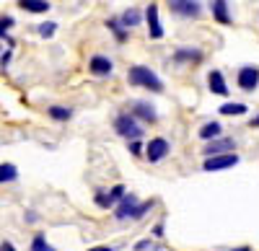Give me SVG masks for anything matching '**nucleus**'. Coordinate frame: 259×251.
<instances>
[{
  "mask_svg": "<svg viewBox=\"0 0 259 251\" xmlns=\"http://www.w3.org/2000/svg\"><path fill=\"white\" fill-rule=\"evenodd\" d=\"M207 83H210V91H212V93H218V96H226V93H228V86H226L221 70H210Z\"/></svg>",
  "mask_w": 259,
  "mask_h": 251,
  "instance_id": "10",
  "label": "nucleus"
},
{
  "mask_svg": "<svg viewBox=\"0 0 259 251\" xmlns=\"http://www.w3.org/2000/svg\"><path fill=\"white\" fill-rule=\"evenodd\" d=\"M251 127H259V117H254V119H251Z\"/></svg>",
  "mask_w": 259,
  "mask_h": 251,
  "instance_id": "31",
  "label": "nucleus"
},
{
  "mask_svg": "<svg viewBox=\"0 0 259 251\" xmlns=\"http://www.w3.org/2000/svg\"><path fill=\"white\" fill-rule=\"evenodd\" d=\"M210 11H212V16L221 21V24H231V16H228V3L226 0H212L210 3Z\"/></svg>",
  "mask_w": 259,
  "mask_h": 251,
  "instance_id": "12",
  "label": "nucleus"
},
{
  "mask_svg": "<svg viewBox=\"0 0 259 251\" xmlns=\"http://www.w3.org/2000/svg\"><path fill=\"white\" fill-rule=\"evenodd\" d=\"M11 26H13V18H11V16H6V18H0V36H6Z\"/></svg>",
  "mask_w": 259,
  "mask_h": 251,
  "instance_id": "23",
  "label": "nucleus"
},
{
  "mask_svg": "<svg viewBox=\"0 0 259 251\" xmlns=\"http://www.w3.org/2000/svg\"><path fill=\"white\" fill-rule=\"evenodd\" d=\"M148 246H150V241H140L135 248H138V251H143V248H148Z\"/></svg>",
  "mask_w": 259,
  "mask_h": 251,
  "instance_id": "29",
  "label": "nucleus"
},
{
  "mask_svg": "<svg viewBox=\"0 0 259 251\" xmlns=\"http://www.w3.org/2000/svg\"><path fill=\"white\" fill-rule=\"evenodd\" d=\"M114 130H117L122 137H127V140H138V137L143 135L140 124L135 122L133 114H119V117L114 119Z\"/></svg>",
  "mask_w": 259,
  "mask_h": 251,
  "instance_id": "2",
  "label": "nucleus"
},
{
  "mask_svg": "<svg viewBox=\"0 0 259 251\" xmlns=\"http://www.w3.org/2000/svg\"><path fill=\"white\" fill-rule=\"evenodd\" d=\"M133 114H138V117H143V119H148V122H156V112H153V107H148V104H143V101L135 104Z\"/></svg>",
  "mask_w": 259,
  "mask_h": 251,
  "instance_id": "14",
  "label": "nucleus"
},
{
  "mask_svg": "<svg viewBox=\"0 0 259 251\" xmlns=\"http://www.w3.org/2000/svg\"><path fill=\"white\" fill-rule=\"evenodd\" d=\"M18 6L24 11H29V13H47L50 11L47 0H18Z\"/></svg>",
  "mask_w": 259,
  "mask_h": 251,
  "instance_id": "13",
  "label": "nucleus"
},
{
  "mask_svg": "<svg viewBox=\"0 0 259 251\" xmlns=\"http://www.w3.org/2000/svg\"><path fill=\"white\" fill-rule=\"evenodd\" d=\"M91 251H112L109 246H96V248H91Z\"/></svg>",
  "mask_w": 259,
  "mask_h": 251,
  "instance_id": "30",
  "label": "nucleus"
},
{
  "mask_svg": "<svg viewBox=\"0 0 259 251\" xmlns=\"http://www.w3.org/2000/svg\"><path fill=\"white\" fill-rule=\"evenodd\" d=\"M231 251H251L249 246H241V248H231Z\"/></svg>",
  "mask_w": 259,
  "mask_h": 251,
  "instance_id": "32",
  "label": "nucleus"
},
{
  "mask_svg": "<svg viewBox=\"0 0 259 251\" xmlns=\"http://www.w3.org/2000/svg\"><path fill=\"white\" fill-rule=\"evenodd\" d=\"M259 86V70L256 68H241L239 70V88L241 91H254Z\"/></svg>",
  "mask_w": 259,
  "mask_h": 251,
  "instance_id": "8",
  "label": "nucleus"
},
{
  "mask_svg": "<svg viewBox=\"0 0 259 251\" xmlns=\"http://www.w3.org/2000/svg\"><path fill=\"white\" fill-rule=\"evenodd\" d=\"M127 80L133 83V86H145V88H150V91H161V88H163L161 78H158L153 70H150V68H145V65H135V68H130Z\"/></svg>",
  "mask_w": 259,
  "mask_h": 251,
  "instance_id": "1",
  "label": "nucleus"
},
{
  "mask_svg": "<svg viewBox=\"0 0 259 251\" xmlns=\"http://www.w3.org/2000/svg\"><path fill=\"white\" fill-rule=\"evenodd\" d=\"M244 112H246L244 104H223L221 107V114H244Z\"/></svg>",
  "mask_w": 259,
  "mask_h": 251,
  "instance_id": "19",
  "label": "nucleus"
},
{
  "mask_svg": "<svg viewBox=\"0 0 259 251\" xmlns=\"http://www.w3.org/2000/svg\"><path fill=\"white\" fill-rule=\"evenodd\" d=\"M50 117H52V119H70L73 112L65 109V107H52V109H50Z\"/></svg>",
  "mask_w": 259,
  "mask_h": 251,
  "instance_id": "20",
  "label": "nucleus"
},
{
  "mask_svg": "<svg viewBox=\"0 0 259 251\" xmlns=\"http://www.w3.org/2000/svg\"><path fill=\"white\" fill-rule=\"evenodd\" d=\"M130 150H133L135 156H140V142H138V140H133V142H130Z\"/></svg>",
  "mask_w": 259,
  "mask_h": 251,
  "instance_id": "27",
  "label": "nucleus"
},
{
  "mask_svg": "<svg viewBox=\"0 0 259 251\" xmlns=\"http://www.w3.org/2000/svg\"><path fill=\"white\" fill-rule=\"evenodd\" d=\"M150 207H153V202H143V205H138V213H135V218H143Z\"/></svg>",
  "mask_w": 259,
  "mask_h": 251,
  "instance_id": "25",
  "label": "nucleus"
},
{
  "mask_svg": "<svg viewBox=\"0 0 259 251\" xmlns=\"http://www.w3.org/2000/svg\"><path fill=\"white\" fill-rule=\"evenodd\" d=\"M239 163V156L233 153H226V156H212V158H205V171H223V169H231V166Z\"/></svg>",
  "mask_w": 259,
  "mask_h": 251,
  "instance_id": "4",
  "label": "nucleus"
},
{
  "mask_svg": "<svg viewBox=\"0 0 259 251\" xmlns=\"http://www.w3.org/2000/svg\"><path fill=\"white\" fill-rule=\"evenodd\" d=\"M16 176H18V171H16V166H13V163H0V184L13 181Z\"/></svg>",
  "mask_w": 259,
  "mask_h": 251,
  "instance_id": "15",
  "label": "nucleus"
},
{
  "mask_svg": "<svg viewBox=\"0 0 259 251\" xmlns=\"http://www.w3.org/2000/svg\"><path fill=\"white\" fill-rule=\"evenodd\" d=\"M202 55L197 52V49H179L177 52V60H200Z\"/></svg>",
  "mask_w": 259,
  "mask_h": 251,
  "instance_id": "21",
  "label": "nucleus"
},
{
  "mask_svg": "<svg viewBox=\"0 0 259 251\" xmlns=\"http://www.w3.org/2000/svg\"><path fill=\"white\" fill-rule=\"evenodd\" d=\"M135 213H138V197H135V194H124V197L119 199V205H117L114 215H117L119 220H124V218H135Z\"/></svg>",
  "mask_w": 259,
  "mask_h": 251,
  "instance_id": "6",
  "label": "nucleus"
},
{
  "mask_svg": "<svg viewBox=\"0 0 259 251\" xmlns=\"http://www.w3.org/2000/svg\"><path fill=\"white\" fill-rule=\"evenodd\" d=\"M168 150H171V145H168L163 137H156V140H150V142H148L145 156H148V161H150V163H158L161 158H166V156H168Z\"/></svg>",
  "mask_w": 259,
  "mask_h": 251,
  "instance_id": "5",
  "label": "nucleus"
},
{
  "mask_svg": "<svg viewBox=\"0 0 259 251\" xmlns=\"http://www.w3.org/2000/svg\"><path fill=\"white\" fill-rule=\"evenodd\" d=\"M106 26H109L114 34H117V39H124V31L119 29V24H117V21H109V24H106Z\"/></svg>",
  "mask_w": 259,
  "mask_h": 251,
  "instance_id": "26",
  "label": "nucleus"
},
{
  "mask_svg": "<svg viewBox=\"0 0 259 251\" xmlns=\"http://www.w3.org/2000/svg\"><path fill=\"white\" fill-rule=\"evenodd\" d=\"M122 197H124V186H122V184H117L114 189L109 192V207H112V205H114L117 199H122Z\"/></svg>",
  "mask_w": 259,
  "mask_h": 251,
  "instance_id": "22",
  "label": "nucleus"
},
{
  "mask_svg": "<svg viewBox=\"0 0 259 251\" xmlns=\"http://www.w3.org/2000/svg\"><path fill=\"white\" fill-rule=\"evenodd\" d=\"M218 135H221V124H218V122H207V124H202V130H200V137H202V140L218 137Z\"/></svg>",
  "mask_w": 259,
  "mask_h": 251,
  "instance_id": "16",
  "label": "nucleus"
},
{
  "mask_svg": "<svg viewBox=\"0 0 259 251\" xmlns=\"http://www.w3.org/2000/svg\"><path fill=\"white\" fill-rule=\"evenodd\" d=\"M31 251H55V248L47 243V238H45V236L36 233V236H34V241H31Z\"/></svg>",
  "mask_w": 259,
  "mask_h": 251,
  "instance_id": "18",
  "label": "nucleus"
},
{
  "mask_svg": "<svg viewBox=\"0 0 259 251\" xmlns=\"http://www.w3.org/2000/svg\"><path fill=\"white\" fill-rule=\"evenodd\" d=\"M233 148H236V145H233V140H228V137H226V140H215V142H210L207 148H205V156L212 158V156H221L223 150H233Z\"/></svg>",
  "mask_w": 259,
  "mask_h": 251,
  "instance_id": "11",
  "label": "nucleus"
},
{
  "mask_svg": "<svg viewBox=\"0 0 259 251\" xmlns=\"http://www.w3.org/2000/svg\"><path fill=\"white\" fill-rule=\"evenodd\" d=\"M0 251H16V248H13V243H8V241H3V243H0Z\"/></svg>",
  "mask_w": 259,
  "mask_h": 251,
  "instance_id": "28",
  "label": "nucleus"
},
{
  "mask_svg": "<svg viewBox=\"0 0 259 251\" xmlns=\"http://www.w3.org/2000/svg\"><path fill=\"white\" fill-rule=\"evenodd\" d=\"M122 24H124L127 29H133V26H138V24H140V11H135V8H130V11H124V13H122Z\"/></svg>",
  "mask_w": 259,
  "mask_h": 251,
  "instance_id": "17",
  "label": "nucleus"
},
{
  "mask_svg": "<svg viewBox=\"0 0 259 251\" xmlns=\"http://www.w3.org/2000/svg\"><path fill=\"white\" fill-rule=\"evenodd\" d=\"M168 3H171V11L184 16V18H197L202 13V6L197 0H168Z\"/></svg>",
  "mask_w": 259,
  "mask_h": 251,
  "instance_id": "3",
  "label": "nucleus"
},
{
  "mask_svg": "<svg viewBox=\"0 0 259 251\" xmlns=\"http://www.w3.org/2000/svg\"><path fill=\"white\" fill-rule=\"evenodd\" d=\"M112 68H114L112 60H109V57H101V55L91 57V62H89V70H91L94 75H109Z\"/></svg>",
  "mask_w": 259,
  "mask_h": 251,
  "instance_id": "9",
  "label": "nucleus"
},
{
  "mask_svg": "<svg viewBox=\"0 0 259 251\" xmlns=\"http://www.w3.org/2000/svg\"><path fill=\"white\" fill-rule=\"evenodd\" d=\"M55 26H57V24H41V26H39V34H41V36H52V34H55Z\"/></svg>",
  "mask_w": 259,
  "mask_h": 251,
  "instance_id": "24",
  "label": "nucleus"
},
{
  "mask_svg": "<svg viewBox=\"0 0 259 251\" xmlns=\"http://www.w3.org/2000/svg\"><path fill=\"white\" fill-rule=\"evenodd\" d=\"M145 18H148V34H150V39H161L163 36V26L158 21V6L150 3L148 11H145Z\"/></svg>",
  "mask_w": 259,
  "mask_h": 251,
  "instance_id": "7",
  "label": "nucleus"
}]
</instances>
